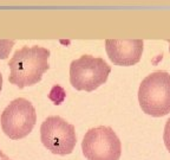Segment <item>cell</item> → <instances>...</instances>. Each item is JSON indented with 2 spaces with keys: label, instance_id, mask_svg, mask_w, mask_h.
I'll return each instance as SVG.
<instances>
[{
  "label": "cell",
  "instance_id": "cell-1",
  "mask_svg": "<svg viewBox=\"0 0 170 160\" xmlns=\"http://www.w3.org/2000/svg\"><path fill=\"white\" fill-rule=\"evenodd\" d=\"M49 57L50 50L38 45L23 46L17 50L8 62L10 83L20 89L37 84L50 69Z\"/></svg>",
  "mask_w": 170,
  "mask_h": 160
},
{
  "label": "cell",
  "instance_id": "cell-11",
  "mask_svg": "<svg viewBox=\"0 0 170 160\" xmlns=\"http://www.w3.org/2000/svg\"><path fill=\"white\" fill-rule=\"evenodd\" d=\"M1 88H2V75L0 72V92H1Z\"/></svg>",
  "mask_w": 170,
  "mask_h": 160
},
{
  "label": "cell",
  "instance_id": "cell-2",
  "mask_svg": "<svg viewBox=\"0 0 170 160\" xmlns=\"http://www.w3.org/2000/svg\"><path fill=\"white\" fill-rule=\"evenodd\" d=\"M138 102L142 110L154 118L170 113V74L155 71L142 81L138 89Z\"/></svg>",
  "mask_w": 170,
  "mask_h": 160
},
{
  "label": "cell",
  "instance_id": "cell-9",
  "mask_svg": "<svg viewBox=\"0 0 170 160\" xmlns=\"http://www.w3.org/2000/svg\"><path fill=\"white\" fill-rule=\"evenodd\" d=\"M163 140H164V145L167 147V149L170 152V118L165 122V127H164V134H163Z\"/></svg>",
  "mask_w": 170,
  "mask_h": 160
},
{
  "label": "cell",
  "instance_id": "cell-8",
  "mask_svg": "<svg viewBox=\"0 0 170 160\" xmlns=\"http://www.w3.org/2000/svg\"><path fill=\"white\" fill-rule=\"evenodd\" d=\"M14 42L8 39H0V58L5 59L7 58L8 53L11 51V49L13 48Z\"/></svg>",
  "mask_w": 170,
  "mask_h": 160
},
{
  "label": "cell",
  "instance_id": "cell-10",
  "mask_svg": "<svg viewBox=\"0 0 170 160\" xmlns=\"http://www.w3.org/2000/svg\"><path fill=\"white\" fill-rule=\"evenodd\" d=\"M0 158H1V159H2V158H7V157H6V154H5L1 149H0Z\"/></svg>",
  "mask_w": 170,
  "mask_h": 160
},
{
  "label": "cell",
  "instance_id": "cell-7",
  "mask_svg": "<svg viewBox=\"0 0 170 160\" xmlns=\"http://www.w3.org/2000/svg\"><path fill=\"white\" fill-rule=\"evenodd\" d=\"M142 39H106L105 50L110 61L116 65L131 67L137 64L143 53Z\"/></svg>",
  "mask_w": 170,
  "mask_h": 160
},
{
  "label": "cell",
  "instance_id": "cell-5",
  "mask_svg": "<svg viewBox=\"0 0 170 160\" xmlns=\"http://www.w3.org/2000/svg\"><path fill=\"white\" fill-rule=\"evenodd\" d=\"M82 151L87 160H119L122 144L111 127L98 126L85 133Z\"/></svg>",
  "mask_w": 170,
  "mask_h": 160
},
{
  "label": "cell",
  "instance_id": "cell-4",
  "mask_svg": "<svg viewBox=\"0 0 170 160\" xmlns=\"http://www.w3.org/2000/svg\"><path fill=\"white\" fill-rule=\"evenodd\" d=\"M0 121L2 132L12 140H19L32 132L37 122V113L28 100L19 97L4 109Z\"/></svg>",
  "mask_w": 170,
  "mask_h": 160
},
{
  "label": "cell",
  "instance_id": "cell-6",
  "mask_svg": "<svg viewBox=\"0 0 170 160\" xmlns=\"http://www.w3.org/2000/svg\"><path fill=\"white\" fill-rule=\"evenodd\" d=\"M40 140L53 154H70L77 142L74 126L60 116H49L40 126Z\"/></svg>",
  "mask_w": 170,
  "mask_h": 160
},
{
  "label": "cell",
  "instance_id": "cell-3",
  "mask_svg": "<svg viewBox=\"0 0 170 160\" xmlns=\"http://www.w3.org/2000/svg\"><path fill=\"white\" fill-rule=\"evenodd\" d=\"M111 67L100 57L83 55L70 64V83L77 90L93 92L104 84Z\"/></svg>",
  "mask_w": 170,
  "mask_h": 160
},
{
  "label": "cell",
  "instance_id": "cell-12",
  "mask_svg": "<svg viewBox=\"0 0 170 160\" xmlns=\"http://www.w3.org/2000/svg\"><path fill=\"white\" fill-rule=\"evenodd\" d=\"M1 160H11V159H10V158H2Z\"/></svg>",
  "mask_w": 170,
  "mask_h": 160
}]
</instances>
